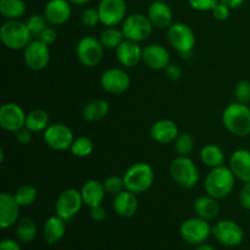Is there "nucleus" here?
Returning a JSON list of instances; mask_svg holds the SVG:
<instances>
[{"instance_id": "obj_1", "label": "nucleus", "mask_w": 250, "mask_h": 250, "mask_svg": "<svg viewBox=\"0 0 250 250\" xmlns=\"http://www.w3.org/2000/svg\"><path fill=\"white\" fill-rule=\"evenodd\" d=\"M236 180L231 168L222 165L214 167L208 172L204 181L205 193L219 199L229 197L234 189Z\"/></svg>"}, {"instance_id": "obj_2", "label": "nucleus", "mask_w": 250, "mask_h": 250, "mask_svg": "<svg viewBox=\"0 0 250 250\" xmlns=\"http://www.w3.org/2000/svg\"><path fill=\"white\" fill-rule=\"evenodd\" d=\"M225 128L236 137L250 136V107L249 105L234 102L227 105L222 112Z\"/></svg>"}, {"instance_id": "obj_3", "label": "nucleus", "mask_w": 250, "mask_h": 250, "mask_svg": "<svg viewBox=\"0 0 250 250\" xmlns=\"http://www.w3.org/2000/svg\"><path fill=\"white\" fill-rule=\"evenodd\" d=\"M32 38L26 22L20 20H6L0 27V41L10 50H23Z\"/></svg>"}, {"instance_id": "obj_4", "label": "nucleus", "mask_w": 250, "mask_h": 250, "mask_svg": "<svg viewBox=\"0 0 250 250\" xmlns=\"http://www.w3.org/2000/svg\"><path fill=\"white\" fill-rule=\"evenodd\" d=\"M168 44L178 51L183 60H189L193 56L195 46V33L188 24L183 22H173L166 29Z\"/></svg>"}, {"instance_id": "obj_5", "label": "nucleus", "mask_w": 250, "mask_h": 250, "mask_svg": "<svg viewBox=\"0 0 250 250\" xmlns=\"http://www.w3.org/2000/svg\"><path fill=\"white\" fill-rule=\"evenodd\" d=\"M122 177H124L125 188L138 195L150 189L155 180V173L149 164L136 163L127 168Z\"/></svg>"}, {"instance_id": "obj_6", "label": "nucleus", "mask_w": 250, "mask_h": 250, "mask_svg": "<svg viewBox=\"0 0 250 250\" xmlns=\"http://www.w3.org/2000/svg\"><path fill=\"white\" fill-rule=\"evenodd\" d=\"M168 171L173 182L185 189H192L199 182V171L189 156H176L170 163Z\"/></svg>"}, {"instance_id": "obj_7", "label": "nucleus", "mask_w": 250, "mask_h": 250, "mask_svg": "<svg viewBox=\"0 0 250 250\" xmlns=\"http://www.w3.org/2000/svg\"><path fill=\"white\" fill-rule=\"evenodd\" d=\"M121 29L125 34V38L139 43L146 41L151 36L154 26L146 15L134 12L127 15L125 21L122 22Z\"/></svg>"}, {"instance_id": "obj_8", "label": "nucleus", "mask_w": 250, "mask_h": 250, "mask_svg": "<svg viewBox=\"0 0 250 250\" xmlns=\"http://www.w3.org/2000/svg\"><path fill=\"white\" fill-rule=\"evenodd\" d=\"M104 46L99 38L93 36H84L76 45V56L78 61L85 67H95L104 58Z\"/></svg>"}, {"instance_id": "obj_9", "label": "nucleus", "mask_w": 250, "mask_h": 250, "mask_svg": "<svg viewBox=\"0 0 250 250\" xmlns=\"http://www.w3.org/2000/svg\"><path fill=\"white\" fill-rule=\"evenodd\" d=\"M84 205L81 195V190L76 188H67L59 194L55 202V215L65 220L71 221Z\"/></svg>"}, {"instance_id": "obj_10", "label": "nucleus", "mask_w": 250, "mask_h": 250, "mask_svg": "<svg viewBox=\"0 0 250 250\" xmlns=\"http://www.w3.org/2000/svg\"><path fill=\"white\" fill-rule=\"evenodd\" d=\"M180 234L183 241L194 246H200L205 243L210 234H212V227L208 220L202 217H190L186 220L180 227Z\"/></svg>"}, {"instance_id": "obj_11", "label": "nucleus", "mask_w": 250, "mask_h": 250, "mask_svg": "<svg viewBox=\"0 0 250 250\" xmlns=\"http://www.w3.org/2000/svg\"><path fill=\"white\" fill-rule=\"evenodd\" d=\"M43 139L46 146L53 150L63 151L71 148L75 136L72 129L63 124H51L44 131Z\"/></svg>"}, {"instance_id": "obj_12", "label": "nucleus", "mask_w": 250, "mask_h": 250, "mask_svg": "<svg viewBox=\"0 0 250 250\" xmlns=\"http://www.w3.org/2000/svg\"><path fill=\"white\" fill-rule=\"evenodd\" d=\"M98 11L100 23L105 27H116L127 17V4L125 0H100Z\"/></svg>"}, {"instance_id": "obj_13", "label": "nucleus", "mask_w": 250, "mask_h": 250, "mask_svg": "<svg viewBox=\"0 0 250 250\" xmlns=\"http://www.w3.org/2000/svg\"><path fill=\"white\" fill-rule=\"evenodd\" d=\"M23 61L24 65L29 70H44L49 65V61H50L49 45H46L43 42L36 38L23 49Z\"/></svg>"}, {"instance_id": "obj_14", "label": "nucleus", "mask_w": 250, "mask_h": 250, "mask_svg": "<svg viewBox=\"0 0 250 250\" xmlns=\"http://www.w3.org/2000/svg\"><path fill=\"white\" fill-rule=\"evenodd\" d=\"M212 236L222 246L237 247L243 242L244 231L232 220H221L212 227Z\"/></svg>"}, {"instance_id": "obj_15", "label": "nucleus", "mask_w": 250, "mask_h": 250, "mask_svg": "<svg viewBox=\"0 0 250 250\" xmlns=\"http://www.w3.org/2000/svg\"><path fill=\"white\" fill-rule=\"evenodd\" d=\"M100 85L105 92L110 94H122L128 90L131 85V78L128 73L122 68H107L100 77Z\"/></svg>"}, {"instance_id": "obj_16", "label": "nucleus", "mask_w": 250, "mask_h": 250, "mask_svg": "<svg viewBox=\"0 0 250 250\" xmlns=\"http://www.w3.org/2000/svg\"><path fill=\"white\" fill-rule=\"evenodd\" d=\"M27 114L16 103H6L0 107V127L6 132L21 129L26 126Z\"/></svg>"}, {"instance_id": "obj_17", "label": "nucleus", "mask_w": 250, "mask_h": 250, "mask_svg": "<svg viewBox=\"0 0 250 250\" xmlns=\"http://www.w3.org/2000/svg\"><path fill=\"white\" fill-rule=\"evenodd\" d=\"M142 61H143L149 68H151V70H165L166 66L171 62L170 53H168L167 49L164 45H161V44H148V45H146L143 48Z\"/></svg>"}, {"instance_id": "obj_18", "label": "nucleus", "mask_w": 250, "mask_h": 250, "mask_svg": "<svg viewBox=\"0 0 250 250\" xmlns=\"http://www.w3.org/2000/svg\"><path fill=\"white\" fill-rule=\"evenodd\" d=\"M44 16L51 26H61L70 20L72 7L68 0H49L44 6Z\"/></svg>"}, {"instance_id": "obj_19", "label": "nucleus", "mask_w": 250, "mask_h": 250, "mask_svg": "<svg viewBox=\"0 0 250 250\" xmlns=\"http://www.w3.org/2000/svg\"><path fill=\"white\" fill-rule=\"evenodd\" d=\"M20 207L15 197L10 193L0 194V227L6 229L14 226L20 220Z\"/></svg>"}, {"instance_id": "obj_20", "label": "nucleus", "mask_w": 250, "mask_h": 250, "mask_svg": "<svg viewBox=\"0 0 250 250\" xmlns=\"http://www.w3.org/2000/svg\"><path fill=\"white\" fill-rule=\"evenodd\" d=\"M115 51H116L117 61L125 67H136L139 62H142L143 48H141L139 43H137V42L125 39Z\"/></svg>"}, {"instance_id": "obj_21", "label": "nucleus", "mask_w": 250, "mask_h": 250, "mask_svg": "<svg viewBox=\"0 0 250 250\" xmlns=\"http://www.w3.org/2000/svg\"><path fill=\"white\" fill-rule=\"evenodd\" d=\"M146 16L153 23L154 28L167 29L173 23V14L171 7L166 1L154 0L148 7Z\"/></svg>"}, {"instance_id": "obj_22", "label": "nucleus", "mask_w": 250, "mask_h": 250, "mask_svg": "<svg viewBox=\"0 0 250 250\" xmlns=\"http://www.w3.org/2000/svg\"><path fill=\"white\" fill-rule=\"evenodd\" d=\"M229 167L237 180L243 183L250 181V151L247 149H237L229 156Z\"/></svg>"}, {"instance_id": "obj_23", "label": "nucleus", "mask_w": 250, "mask_h": 250, "mask_svg": "<svg viewBox=\"0 0 250 250\" xmlns=\"http://www.w3.org/2000/svg\"><path fill=\"white\" fill-rule=\"evenodd\" d=\"M178 134V127L172 120H159L150 127V137L159 144L173 143Z\"/></svg>"}, {"instance_id": "obj_24", "label": "nucleus", "mask_w": 250, "mask_h": 250, "mask_svg": "<svg viewBox=\"0 0 250 250\" xmlns=\"http://www.w3.org/2000/svg\"><path fill=\"white\" fill-rule=\"evenodd\" d=\"M115 212L121 217H132L136 215L138 210V199L137 194L125 189L119 194L114 195V202H112Z\"/></svg>"}, {"instance_id": "obj_25", "label": "nucleus", "mask_w": 250, "mask_h": 250, "mask_svg": "<svg viewBox=\"0 0 250 250\" xmlns=\"http://www.w3.org/2000/svg\"><path fill=\"white\" fill-rule=\"evenodd\" d=\"M105 194H106V190H105L104 185L97 180H88L81 188L83 203L89 208L102 205Z\"/></svg>"}, {"instance_id": "obj_26", "label": "nucleus", "mask_w": 250, "mask_h": 250, "mask_svg": "<svg viewBox=\"0 0 250 250\" xmlns=\"http://www.w3.org/2000/svg\"><path fill=\"white\" fill-rule=\"evenodd\" d=\"M66 233V221L58 215L51 216L44 222L43 238L45 243L55 244L63 238Z\"/></svg>"}, {"instance_id": "obj_27", "label": "nucleus", "mask_w": 250, "mask_h": 250, "mask_svg": "<svg viewBox=\"0 0 250 250\" xmlns=\"http://www.w3.org/2000/svg\"><path fill=\"white\" fill-rule=\"evenodd\" d=\"M193 209H194V212L198 217L210 221V220H214L215 217H217L220 212V205L216 198L207 194L194 200Z\"/></svg>"}, {"instance_id": "obj_28", "label": "nucleus", "mask_w": 250, "mask_h": 250, "mask_svg": "<svg viewBox=\"0 0 250 250\" xmlns=\"http://www.w3.org/2000/svg\"><path fill=\"white\" fill-rule=\"evenodd\" d=\"M110 111L109 103L104 99H93L82 109V116L85 121L95 122L105 119Z\"/></svg>"}, {"instance_id": "obj_29", "label": "nucleus", "mask_w": 250, "mask_h": 250, "mask_svg": "<svg viewBox=\"0 0 250 250\" xmlns=\"http://www.w3.org/2000/svg\"><path fill=\"white\" fill-rule=\"evenodd\" d=\"M200 161L210 168L219 167L225 164V153L216 144H207L200 150Z\"/></svg>"}, {"instance_id": "obj_30", "label": "nucleus", "mask_w": 250, "mask_h": 250, "mask_svg": "<svg viewBox=\"0 0 250 250\" xmlns=\"http://www.w3.org/2000/svg\"><path fill=\"white\" fill-rule=\"evenodd\" d=\"M50 125L49 114L43 109H34L27 114L26 127L33 133L45 131Z\"/></svg>"}, {"instance_id": "obj_31", "label": "nucleus", "mask_w": 250, "mask_h": 250, "mask_svg": "<svg viewBox=\"0 0 250 250\" xmlns=\"http://www.w3.org/2000/svg\"><path fill=\"white\" fill-rule=\"evenodd\" d=\"M38 227L31 217H22L16 224V236L22 243H31L36 239Z\"/></svg>"}, {"instance_id": "obj_32", "label": "nucleus", "mask_w": 250, "mask_h": 250, "mask_svg": "<svg viewBox=\"0 0 250 250\" xmlns=\"http://www.w3.org/2000/svg\"><path fill=\"white\" fill-rule=\"evenodd\" d=\"M0 14L6 20H20L26 14L23 0H0Z\"/></svg>"}, {"instance_id": "obj_33", "label": "nucleus", "mask_w": 250, "mask_h": 250, "mask_svg": "<svg viewBox=\"0 0 250 250\" xmlns=\"http://www.w3.org/2000/svg\"><path fill=\"white\" fill-rule=\"evenodd\" d=\"M125 39L126 38H125L124 32L117 27H106L99 36L100 43L103 44L105 49H109V50H116L117 46Z\"/></svg>"}, {"instance_id": "obj_34", "label": "nucleus", "mask_w": 250, "mask_h": 250, "mask_svg": "<svg viewBox=\"0 0 250 250\" xmlns=\"http://www.w3.org/2000/svg\"><path fill=\"white\" fill-rule=\"evenodd\" d=\"M14 197L15 199H16V202L20 204V207L26 208L34 204V202H36L37 198H38V192H37V189L33 186L23 185L21 186V187L17 188Z\"/></svg>"}, {"instance_id": "obj_35", "label": "nucleus", "mask_w": 250, "mask_h": 250, "mask_svg": "<svg viewBox=\"0 0 250 250\" xmlns=\"http://www.w3.org/2000/svg\"><path fill=\"white\" fill-rule=\"evenodd\" d=\"M94 150V144L92 139L85 136H81L78 138H75L72 146H71L70 151L76 158H87Z\"/></svg>"}, {"instance_id": "obj_36", "label": "nucleus", "mask_w": 250, "mask_h": 250, "mask_svg": "<svg viewBox=\"0 0 250 250\" xmlns=\"http://www.w3.org/2000/svg\"><path fill=\"white\" fill-rule=\"evenodd\" d=\"M194 138L190 133H180L176 141L173 142L175 144V151L180 156H189L194 150Z\"/></svg>"}, {"instance_id": "obj_37", "label": "nucleus", "mask_w": 250, "mask_h": 250, "mask_svg": "<svg viewBox=\"0 0 250 250\" xmlns=\"http://www.w3.org/2000/svg\"><path fill=\"white\" fill-rule=\"evenodd\" d=\"M26 24L33 38H38L42 32L48 27V21H46L44 14H33L27 19Z\"/></svg>"}, {"instance_id": "obj_38", "label": "nucleus", "mask_w": 250, "mask_h": 250, "mask_svg": "<svg viewBox=\"0 0 250 250\" xmlns=\"http://www.w3.org/2000/svg\"><path fill=\"white\" fill-rule=\"evenodd\" d=\"M103 185H104L106 193H109V194L111 195H116L119 194V193H121L122 190L126 189V188H125L124 177H119V176L115 175L109 176V177L105 178Z\"/></svg>"}, {"instance_id": "obj_39", "label": "nucleus", "mask_w": 250, "mask_h": 250, "mask_svg": "<svg viewBox=\"0 0 250 250\" xmlns=\"http://www.w3.org/2000/svg\"><path fill=\"white\" fill-rule=\"evenodd\" d=\"M234 97L238 103L250 104V81H239L234 87Z\"/></svg>"}, {"instance_id": "obj_40", "label": "nucleus", "mask_w": 250, "mask_h": 250, "mask_svg": "<svg viewBox=\"0 0 250 250\" xmlns=\"http://www.w3.org/2000/svg\"><path fill=\"white\" fill-rule=\"evenodd\" d=\"M81 22L85 27H95L100 23L99 11L95 7H87L81 14Z\"/></svg>"}, {"instance_id": "obj_41", "label": "nucleus", "mask_w": 250, "mask_h": 250, "mask_svg": "<svg viewBox=\"0 0 250 250\" xmlns=\"http://www.w3.org/2000/svg\"><path fill=\"white\" fill-rule=\"evenodd\" d=\"M190 7L197 11H211L220 2V0H188Z\"/></svg>"}, {"instance_id": "obj_42", "label": "nucleus", "mask_w": 250, "mask_h": 250, "mask_svg": "<svg viewBox=\"0 0 250 250\" xmlns=\"http://www.w3.org/2000/svg\"><path fill=\"white\" fill-rule=\"evenodd\" d=\"M211 14L214 16V19L217 20V21H226L229 17V14H231V9L227 7L225 4H222V2H219L211 10Z\"/></svg>"}, {"instance_id": "obj_43", "label": "nucleus", "mask_w": 250, "mask_h": 250, "mask_svg": "<svg viewBox=\"0 0 250 250\" xmlns=\"http://www.w3.org/2000/svg\"><path fill=\"white\" fill-rule=\"evenodd\" d=\"M37 39H39V41L43 42L44 44L50 46L51 44L55 43L56 39H58V32H56L55 28L48 26L43 32H42V34Z\"/></svg>"}, {"instance_id": "obj_44", "label": "nucleus", "mask_w": 250, "mask_h": 250, "mask_svg": "<svg viewBox=\"0 0 250 250\" xmlns=\"http://www.w3.org/2000/svg\"><path fill=\"white\" fill-rule=\"evenodd\" d=\"M164 71H165L166 77L171 81L181 80V77H182V73H183L181 66L177 65V63H172V62L168 63Z\"/></svg>"}, {"instance_id": "obj_45", "label": "nucleus", "mask_w": 250, "mask_h": 250, "mask_svg": "<svg viewBox=\"0 0 250 250\" xmlns=\"http://www.w3.org/2000/svg\"><path fill=\"white\" fill-rule=\"evenodd\" d=\"M32 133H33V132L29 131V129L24 126L22 127L21 129L15 132V139H16L17 143L21 144V146H27V144L31 143Z\"/></svg>"}, {"instance_id": "obj_46", "label": "nucleus", "mask_w": 250, "mask_h": 250, "mask_svg": "<svg viewBox=\"0 0 250 250\" xmlns=\"http://www.w3.org/2000/svg\"><path fill=\"white\" fill-rule=\"evenodd\" d=\"M239 203H241L242 208L250 210V181L244 183L239 192Z\"/></svg>"}, {"instance_id": "obj_47", "label": "nucleus", "mask_w": 250, "mask_h": 250, "mask_svg": "<svg viewBox=\"0 0 250 250\" xmlns=\"http://www.w3.org/2000/svg\"><path fill=\"white\" fill-rule=\"evenodd\" d=\"M90 217L95 222H103L106 217V210L103 205H97V207L90 208Z\"/></svg>"}, {"instance_id": "obj_48", "label": "nucleus", "mask_w": 250, "mask_h": 250, "mask_svg": "<svg viewBox=\"0 0 250 250\" xmlns=\"http://www.w3.org/2000/svg\"><path fill=\"white\" fill-rule=\"evenodd\" d=\"M0 250H21V247L14 239H4L0 243Z\"/></svg>"}, {"instance_id": "obj_49", "label": "nucleus", "mask_w": 250, "mask_h": 250, "mask_svg": "<svg viewBox=\"0 0 250 250\" xmlns=\"http://www.w3.org/2000/svg\"><path fill=\"white\" fill-rule=\"evenodd\" d=\"M244 1H246V0H220V2L225 4L227 7H229L231 10L241 7L242 5L244 4Z\"/></svg>"}, {"instance_id": "obj_50", "label": "nucleus", "mask_w": 250, "mask_h": 250, "mask_svg": "<svg viewBox=\"0 0 250 250\" xmlns=\"http://www.w3.org/2000/svg\"><path fill=\"white\" fill-rule=\"evenodd\" d=\"M68 1L73 5H85L89 1H92V0H68Z\"/></svg>"}, {"instance_id": "obj_51", "label": "nucleus", "mask_w": 250, "mask_h": 250, "mask_svg": "<svg viewBox=\"0 0 250 250\" xmlns=\"http://www.w3.org/2000/svg\"><path fill=\"white\" fill-rule=\"evenodd\" d=\"M194 250H215V248H212L211 246H209V244H200V246H198L197 248Z\"/></svg>"}, {"instance_id": "obj_52", "label": "nucleus", "mask_w": 250, "mask_h": 250, "mask_svg": "<svg viewBox=\"0 0 250 250\" xmlns=\"http://www.w3.org/2000/svg\"><path fill=\"white\" fill-rule=\"evenodd\" d=\"M158 1H166V0H158Z\"/></svg>"}, {"instance_id": "obj_53", "label": "nucleus", "mask_w": 250, "mask_h": 250, "mask_svg": "<svg viewBox=\"0 0 250 250\" xmlns=\"http://www.w3.org/2000/svg\"><path fill=\"white\" fill-rule=\"evenodd\" d=\"M249 107H250V104H249Z\"/></svg>"}]
</instances>
